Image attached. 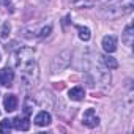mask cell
Here are the masks:
<instances>
[{
  "label": "cell",
  "instance_id": "6da1fadb",
  "mask_svg": "<svg viewBox=\"0 0 134 134\" xmlns=\"http://www.w3.org/2000/svg\"><path fill=\"white\" fill-rule=\"evenodd\" d=\"M16 66L21 71V77L25 84H33L38 81V65L33 55V51L29 47H24L16 55Z\"/></svg>",
  "mask_w": 134,
  "mask_h": 134
},
{
  "label": "cell",
  "instance_id": "7a4b0ae2",
  "mask_svg": "<svg viewBox=\"0 0 134 134\" xmlns=\"http://www.w3.org/2000/svg\"><path fill=\"white\" fill-rule=\"evenodd\" d=\"M95 76H96V82H98V85L101 87V88H107L109 87V84H110V74H109V70L106 68V66L101 63H98L96 65V73H95Z\"/></svg>",
  "mask_w": 134,
  "mask_h": 134
},
{
  "label": "cell",
  "instance_id": "3957f363",
  "mask_svg": "<svg viewBox=\"0 0 134 134\" xmlns=\"http://www.w3.org/2000/svg\"><path fill=\"white\" fill-rule=\"evenodd\" d=\"M82 121H84L85 126H88V128H95V126H98L99 118H98V115H96V112H95L93 109H87V110L84 112Z\"/></svg>",
  "mask_w": 134,
  "mask_h": 134
},
{
  "label": "cell",
  "instance_id": "277c9868",
  "mask_svg": "<svg viewBox=\"0 0 134 134\" xmlns=\"http://www.w3.org/2000/svg\"><path fill=\"white\" fill-rule=\"evenodd\" d=\"M103 49L107 52V54H112L117 51V38L112 36V35H106L103 38Z\"/></svg>",
  "mask_w": 134,
  "mask_h": 134
},
{
  "label": "cell",
  "instance_id": "5b68a950",
  "mask_svg": "<svg viewBox=\"0 0 134 134\" xmlns=\"http://www.w3.org/2000/svg\"><path fill=\"white\" fill-rule=\"evenodd\" d=\"M13 79H14V73L11 68L0 70V85H11Z\"/></svg>",
  "mask_w": 134,
  "mask_h": 134
},
{
  "label": "cell",
  "instance_id": "8992f818",
  "mask_svg": "<svg viewBox=\"0 0 134 134\" xmlns=\"http://www.w3.org/2000/svg\"><path fill=\"white\" fill-rule=\"evenodd\" d=\"M13 126L16 128V129H19V131H27L29 128H30V121H29V117L25 115V117H16L13 121Z\"/></svg>",
  "mask_w": 134,
  "mask_h": 134
},
{
  "label": "cell",
  "instance_id": "52a82bcc",
  "mask_svg": "<svg viewBox=\"0 0 134 134\" xmlns=\"http://www.w3.org/2000/svg\"><path fill=\"white\" fill-rule=\"evenodd\" d=\"M3 106L7 112H13L18 109V96L16 95H7L3 99Z\"/></svg>",
  "mask_w": 134,
  "mask_h": 134
},
{
  "label": "cell",
  "instance_id": "ba28073f",
  "mask_svg": "<svg viewBox=\"0 0 134 134\" xmlns=\"http://www.w3.org/2000/svg\"><path fill=\"white\" fill-rule=\"evenodd\" d=\"M68 96H70V99H73V101H81V99H84V96H85V90L82 88V87H73L70 92H68Z\"/></svg>",
  "mask_w": 134,
  "mask_h": 134
},
{
  "label": "cell",
  "instance_id": "9c48e42d",
  "mask_svg": "<svg viewBox=\"0 0 134 134\" xmlns=\"http://www.w3.org/2000/svg\"><path fill=\"white\" fill-rule=\"evenodd\" d=\"M49 123H51V114L46 112V110L40 112L35 117V125H38V126H47Z\"/></svg>",
  "mask_w": 134,
  "mask_h": 134
},
{
  "label": "cell",
  "instance_id": "30bf717a",
  "mask_svg": "<svg viewBox=\"0 0 134 134\" xmlns=\"http://www.w3.org/2000/svg\"><path fill=\"white\" fill-rule=\"evenodd\" d=\"M99 58H101L103 65L106 66L107 70H115V68H118V62H117L114 57H110V55H103V57H99Z\"/></svg>",
  "mask_w": 134,
  "mask_h": 134
},
{
  "label": "cell",
  "instance_id": "8fae6325",
  "mask_svg": "<svg viewBox=\"0 0 134 134\" xmlns=\"http://www.w3.org/2000/svg\"><path fill=\"white\" fill-rule=\"evenodd\" d=\"M132 38H134V33H132V25H128L121 35V41L125 46H131L132 44Z\"/></svg>",
  "mask_w": 134,
  "mask_h": 134
},
{
  "label": "cell",
  "instance_id": "7c38bea8",
  "mask_svg": "<svg viewBox=\"0 0 134 134\" xmlns=\"http://www.w3.org/2000/svg\"><path fill=\"white\" fill-rule=\"evenodd\" d=\"M77 33H79V38L82 41H88L90 40V29L88 27H84V25H77Z\"/></svg>",
  "mask_w": 134,
  "mask_h": 134
},
{
  "label": "cell",
  "instance_id": "4fadbf2b",
  "mask_svg": "<svg viewBox=\"0 0 134 134\" xmlns=\"http://www.w3.org/2000/svg\"><path fill=\"white\" fill-rule=\"evenodd\" d=\"M13 129V123L10 120H2L0 121V132L2 134H8Z\"/></svg>",
  "mask_w": 134,
  "mask_h": 134
},
{
  "label": "cell",
  "instance_id": "5bb4252c",
  "mask_svg": "<svg viewBox=\"0 0 134 134\" xmlns=\"http://www.w3.org/2000/svg\"><path fill=\"white\" fill-rule=\"evenodd\" d=\"M51 30H52V29H51V25H47V27H44V29L41 30V33H40V36H41V38H44V36H47V35L51 33Z\"/></svg>",
  "mask_w": 134,
  "mask_h": 134
},
{
  "label": "cell",
  "instance_id": "9a60e30c",
  "mask_svg": "<svg viewBox=\"0 0 134 134\" xmlns=\"http://www.w3.org/2000/svg\"><path fill=\"white\" fill-rule=\"evenodd\" d=\"M71 2H76V0H71Z\"/></svg>",
  "mask_w": 134,
  "mask_h": 134
}]
</instances>
